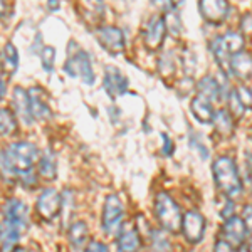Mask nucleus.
Returning <instances> with one entry per match:
<instances>
[{"label":"nucleus","instance_id":"nucleus-9","mask_svg":"<svg viewBox=\"0 0 252 252\" xmlns=\"http://www.w3.org/2000/svg\"><path fill=\"white\" fill-rule=\"evenodd\" d=\"M198 12L205 22L217 26L227 19L229 2L227 0H198Z\"/></svg>","mask_w":252,"mask_h":252},{"label":"nucleus","instance_id":"nucleus-26","mask_svg":"<svg viewBox=\"0 0 252 252\" xmlns=\"http://www.w3.org/2000/svg\"><path fill=\"white\" fill-rule=\"evenodd\" d=\"M163 15H165L163 20H165L166 32H168L172 37H180L182 32H184V26H182V19H180V15H178V12L173 9Z\"/></svg>","mask_w":252,"mask_h":252},{"label":"nucleus","instance_id":"nucleus-18","mask_svg":"<svg viewBox=\"0 0 252 252\" xmlns=\"http://www.w3.org/2000/svg\"><path fill=\"white\" fill-rule=\"evenodd\" d=\"M190 109H192V115L197 121L200 123H212L214 121V106L210 101L204 99V97H193L192 104H190Z\"/></svg>","mask_w":252,"mask_h":252},{"label":"nucleus","instance_id":"nucleus-6","mask_svg":"<svg viewBox=\"0 0 252 252\" xmlns=\"http://www.w3.org/2000/svg\"><path fill=\"white\" fill-rule=\"evenodd\" d=\"M121 223H123V204L118 198V195L111 193L104 200L101 225H103V230L108 235H113L120 230Z\"/></svg>","mask_w":252,"mask_h":252},{"label":"nucleus","instance_id":"nucleus-45","mask_svg":"<svg viewBox=\"0 0 252 252\" xmlns=\"http://www.w3.org/2000/svg\"><path fill=\"white\" fill-rule=\"evenodd\" d=\"M2 97H5V79L2 78Z\"/></svg>","mask_w":252,"mask_h":252},{"label":"nucleus","instance_id":"nucleus-2","mask_svg":"<svg viewBox=\"0 0 252 252\" xmlns=\"http://www.w3.org/2000/svg\"><path fill=\"white\" fill-rule=\"evenodd\" d=\"M37 160V146L29 141H17L2 152V175L14 177L32 172V165Z\"/></svg>","mask_w":252,"mask_h":252},{"label":"nucleus","instance_id":"nucleus-1","mask_svg":"<svg viewBox=\"0 0 252 252\" xmlns=\"http://www.w3.org/2000/svg\"><path fill=\"white\" fill-rule=\"evenodd\" d=\"M29 223V212L24 202L10 198L2 209V251L12 252L15 244L22 237Z\"/></svg>","mask_w":252,"mask_h":252},{"label":"nucleus","instance_id":"nucleus-11","mask_svg":"<svg viewBox=\"0 0 252 252\" xmlns=\"http://www.w3.org/2000/svg\"><path fill=\"white\" fill-rule=\"evenodd\" d=\"M166 35V27H165V20L160 15H153L148 20L143 32V40L145 46L148 51H158L161 47Z\"/></svg>","mask_w":252,"mask_h":252},{"label":"nucleus","instance_id":"nucleus-35","mask_svg":"<svg viewBox=\"0 0 252 252\" xmlns=\"http://www.w3.org/2000/svg\"><path fill=\"white\" fill-rule=\"evenodd\" d=\"M152 3H153V7H157L160 12H163V14H166V12H170V10H173V3H172V0H152ZM177 10V9H175Z\"/></svg>","mask_w":252,"mask_h":252},{"label":"nucleus","instance_id":"nucleus-14","mask_svg":"<svg viewBox=\"0 0 252 252\" xmlns=\"http://www.w3.org/2000/svg\"><path fill=\"white\" fill-rule=\"evenodd\" d=\"M195 89H197V96L198 97H204V99L210 101H219L222 97V86L215 81V78L212 76H204L197 84H195Z\"/></svg>","mask_w":252,"mask_h":252},{"label":"nucleus","instance_id":"nucleus-31","mask_svg":"<svg viewBox=\"0 0 252 252\" xmlns=\"http://www.w3.org/2000/svg\"><path fill=\"white\" fill-rule=\"evenodd\" d=\"M39 56H40V63H42L44 71H46V72H52V71H54V59H56L54 47L44 46Z\"/></svg>","mask_w":252,"mask_h":252},{"label":"nucleus","instance_id":"nucleus-28","mask_svg":"<svg viewBox=\"0 0 252 252\" xmlns=\"http://www.w3.org/2000/svg\"><path fill=\"white\" fill-rule=\"evenodd\" d=\"M150 246L152 252H170V241L161 230H152L150 232Z\"/></svg>","mask_w":252,"mask_h":252},{"label":"nucleus","instance_id":"nucleus-37","mask_svg":"<svg viewBox=\"0 0 252 252\" xmlns=\"http://www.w3.org/2000/svg\"><path fill=\"white\" fill-rule=\"evenodd\" d=\"M214 252H235V249H234V246L230 242H227V241H223V239H220V241L215 242Z\"/></svg>","mask_w":252,"mask_h":252},{"label":"nucleus","instance_id":"nucleus-48","mask_svg":"<svg viewBox=\"0 0 252 252\" xmlns=\"http://www.w3.org/2000/svg\"><path fill=\"white\" fill-rule=\"evenodd\" d=\"M247 108L252 109V88H251V101H249V106H247Z\"/></svg>","mask_w":252,"mask_h":252},{"label":"nucleus","instance_id":"nucleus-44","mask_svg":"<svg viewBox=\"0 0 252 252\" xmlns=\"http://www.w3.org/2000/svg\"><path fill=\"white\" fill-rule=\"evenodd\" d=\"M172 3H173V9H178L184 3V0H172Z\"/></svg>","mask_w":252,"mask_h":252},{"label":"nucleus","instance_id":"nucleus-33","mask_svg":"<svg viewBox=\"0 0 252 252\" xmlns=\"http://www.w3.org/2000/svg\"><path fill=\"white\" fill-rule=\"evenodd\" d=\"M242 219L246 222V227H247V234H249V249L252 252V205H246L242 210Z\"/></svg>","mask_w":252,"mask_h":252},{"label":"nucleus","instance_id":"nucleus-19","mask_svg":"<svg viewBox=\"0 0 252 252\" xmlns=\"http://www.w3.org/2000/svg\"><path fill=\"white\" fill-rule=\"evenodd\" d=\"M40 93H42V89H39V88H34L29 91L31 113H32V118H34V120L44 121V120H47V118H51V109H49L46 101L39 96Z\"/></svg>","mask_w":252,"mask_h":252},{"label":"nucleus","instance_id":"nucleus-34","mask_svg":"<svg viewBox=\"0 0 252 252\" xmlns=\"http://www.w3.org/2000/svg\"><path fill=\"white\" fill-rule=\"evenodd\" d=\"M190 145H192L193 148L197 150L198 153H200V157H202V158H207V153H209V152H207L205 145L202 143V141L198 140V136H197V135H193V133H190Z\"/></svg>","mask_w":252,"mask_h":252},{"label":"nucleus","instance_id":"nucleus-8","mask_svg":"<svg viewBox=\"0 0 252 252\" xmlns=\"http://www.w3.org/2000/svg\"><path fill=\"white\" fill-rule=\"evenodd\" d=\"M96 37L109 54L116 56L125 51V34L115 26H103L96 31Z\"/></svg>","mask_w":252,"mask_h":252},{"label":"nucleus","instance_id":"nucleus-24","mask_svg":"<svg viewBox=\"0 0 252 252\" xmlns=\"http://www.w3.org/2000/svg\"><path fill=\"white\" fill-rule=\"evenodd\" d=\"M39 173L40 177H44L46 180H56L58 177V163H56V157L51 150L42 153L39 160Z\"/></svg>","mask_w":252,"mask_h":252},{"label":"nucleus","instance_id":"nucleus-4","mask_svg":"<svg viewBox=\"0 0 252 252\" xmlns=\"http://www.w3.org/2000/svg\"><path fill=\"white\" fill-rule=\"evenodd\" d=\"M153 212H155L157 220L163 227L166 232L177 234L182 230V212L175 200L166 192H158L155 195V202H153Z\"/></svg>","mask_w":252,"mask_h":252},{"label":"nucleus","instance_id":"nucleus-46","mask_svg":"<svg viewBox=\"0 0 252 252\" xmlns=\"http://www.w3.org/2000/svg\"><path fill=\"white\" fill-rule=\"evenodd\" d=\"M12 252H29V251H27V249H24V247H15V249L12 251Z\"/></svg>","mask_w":252,"mask_h":252},{"label":"nucleus","instance_id":"nucleus-27","mask_svg":"<svg viewBox=\"0 0 252 252\" xmlns=\"http://www.w3.org/2000/svg\"><path fill=\"white\" fill-rule=\"evenodd\" d=\"M17 129V121H15V116L10 109L3 108L0 111V131H2V136H10L15 133Z\"/></svg>","mask_w":252,"mask_h":252},{"label":"nucleus","instance_id":"nucleus-12","mask_svg":"<svg viewBox=\"0 0 252 252\" xmlns=\"http://www.w3.org/2000/svg\"><path fill=\"white\" fill-rule=\"evenodd\" d=\"M205 219L198 212H187L182 220V234L190 244H198L204 239Z\"/></svg>","mask_w":252,"mask_h":252},{"label":"nucleus","instance_id":"nucleus-7","mask_svg":"<svg viewBox=\"0 0 252 252\" xmlns=\"http://www.w3.org/2000/svg\"><path fill=\"white\" fill-rule=\"evenodd\" d=\"M61 209H63V197L54 189H46L35 202V210L46 220H52L58 217Z\"/></svg>","mask_w":252,"mask_h":252},{"label":"nucleus","instance_id":"nucleus-10","mask_svg":"<svg viewBox=\"0 0 252 252\" xmlns=\"http://www.w3.org/2000/svg\"><path fill=\"white\" fill-rule=\"evenodd\" d=\"M220 235L223 241L230 242L234 247H242L244 241L249 234H247V227L244 219H239L237 215H232L227 220H223L220 227Z\"/></svg>","mask_w":252,"mask_h":252},{"label":"nucleus","instance_id":"nucleus-47","mask_svg":"<svg viewBox=\"0 0 252 252\" xmlns=\"http://www.w3.org/2000/svg\"><path fill=\"white\" fill-rule=\"evenodd\" d=\"M239 252H251V249H249V247H241Z\"/></svg>","mask_w":252,"mask_h":252},{"label":"nucleus","instance_id":"nucleus-23","mask_svg":"<svg viewBox=\"0 0 252 252\" xmlns=\"http://www.w3.org/2000/svg\"><path fill=\"white\" fill-rule=\"evenodd\" d=\"M219 40H220L222 47L225 49V52L229 56H235L239 52H242L244 49V35L239 34V32H225L223 35H219Z\"/></svg>","mask_w":252,"mask_h":252},{"label":"nucleus","instance_id":"nucleus-22","mask_svg":"<svg viewBox=\"0 0 252 252\" xmlns=\"http://www.w3.org/2000/svg\"><path fill=\"white\" fill-rule=\"evenodd\" d=\"M19 67V52L12 42H7L2 49V71L3 74H15Z\"/></svg>","mask_w":252,"mask_h":252},{"label":"nucleus","instance_id":"nucleus-36","mask_svg":"<svg viewBox=\"0 0 252 252\" xmlns=\"http://www.w3.org/2000/svg\"><path fill=\"white\" fill-rule=\"evenodd\" d=\"M84 252H109L108 247L104 246L103 242L99 241H91L86 246V249H84Z\"/></svg>","mask_w":252,"mask_h":252},{"label":"nucleus","instance_id":"nucleus-20","mask_svg":"<svg viewBox=\"0 0 252 252\" xmlns=\"http://www.w3.org/2000/svg\"><path fill=\"white\" fill-rule=\"evenodd\" d=\"M214 126H215V131L219 133L223 138H229L234 135V116L230 115L227 109H217L214 115Z\"/></svg>","mask_w":252,"mask_h":252},{"label":"nucleus","instance_id":"nucleus-16","mask_svg":"<svg viewBox=\"0 0 252 252\" xmlns=\"http://www.w3.org/2000/svg\"><path fill=\"white\" fill-rule=\"evenodd\" d=\"M14 108L20 116V120L24 123H32L34 118L31 113V99H29V91H26L24 88H15L14 89Z\"/></svg>","mask_w":252,"mask_h":252},{"label":"nucleus","instance_id":"nucleus-17","mask_svg":"<svg viewBox=\"0 0 252 252\" xmlns=\"http://www.w3.org/2000/svg\"><path fill=\"white\" fill-rule=\"evenodd\" d=\"M140 246H141V242H140L138 230L125 227V229L118 234V239H116L118 252H138L140 251Z\"/></svg>","mask_w":252,"mask_h":252},{"label":"nucleus","instance_id":"nucleus-5","mask_svg":"<svg viewBox=\"0 0 252 252\" xmlns=\"http://www.w3.org/2000/svg\"><path fill=\"white\" fill-rule=\"evenodd\" d=\"M74 44V54L69 52V59L64 64V71L67 72L71 78H81L84 81V84L91 86L94 83V71H93L91 58L86 51L78 47V44Z\"/></svg>","mask_w":252,"mask_h":252},{"label":"nucleus","instance_id":"nucleus-30","mask_svg":"<svg viewBox=\"0 0 252 252\" xmlns=\"http://www.w3.org/2000/svg\"><path fill=\"white\" fill-rule=\"evenodd\" d=\"M227 104H229V113L234 116V120H239V118H242L244 115V103L241 101V97H239L237 91L232 89V91H229V94H227Z\"/></svg>","mask_w":252,"mask_h":252},{"label":"nucleus","instance_id":"nucleus-42","mask_svg":"<svg viewBox=\"0 0 252 252\" xmlns=\"http://www.w3.org/2000/svg\"><path fill=\"white\" fill-rule=\"evenodd\" d=\"M47 7H49V10L56 12L61 9V2L59 0H47Z\"/></svg>","mask_w":252,"mask_h":252},{"label":"nucleus","instance_id":"nucleus-40","mask_svg":"<svg viewBox=\"0 0 252 252\" xmlns=\"http://www.w3.org/2000/svg\"><path fill=\"white\" fill-rule=\"evenodd\" d=\"M20 182L26 187H35V184H37V182H35V175H32V172L20 175Z\"/></svg>","mask_w":252,"mask_h":252},{"label":"nucleus","instance_id":"nucleus-25","mask_svg":"<svg viewBox=\"0 0 252 252\" xmlns=\"http://www.w3.org/2000/svg\"><path fill=\"white\" fill-rule=\"evenodd\" d=\"M88 225L84 223L83 220L79 222H74L71 227H69V232H67V237H69V242L74 249H81V247L86 246V241H88Z\"/></svg>","mask_w":252,"mask_h":252},{"label":"nucleus","instance_id":"nucleus-43","mask_svg":"<svg viewBox=\"0 0 252 252\" xmlns=\"http://www.w3.org/2000/svg\"><path fill=\"white\" fill-rule=\"evenodd\" d=\"M246 160H247V166H249V170L252 172V155H249V153H247Z\"/></svg>","mask_w":252,"mask_h":252},{"label":"nucleus","instance_id":"nucleus-29","mask_svg":"<svg viewBox=\"0 0 252 252\" xmlns=\"http://www.w3.org/2000/svg\"><path fill=\"white\" fill-rule=\"evenodd\" d=\"M177 64H175V58L172 52H165L161 54V58L158 59V72H160L161 78H172Z\"/></svg>","mask_w":252,"mask_h":252},{"label":"nucleus","instance_id":"nucleus-39","mask_svg":"<svg viewBox=\"0 0 252 252\" xmlns=\"http://www.w3.org/2000/svg\"><path fill=\"white\" fill-rule=\"evenodd\" d=\"M241 31L246 34H252V14H244L241 20Z\"/></svg>","mask_w":252,"mask_h":252},{"label":"nucleus","instance_id":"nucleus-41","mask_svg":"<svg viewBox=\"0 0 252 252\" xmlns=\"http://www.w3.org/2000/svg\"><path fill=\"white\" fill-rule=\"evenodd\" d=\"M220 215H222V217H223V220H227V219H229V217H232V215H234L232 202H229V204H227V209L223 210V212H220Z\"/></svg>","mask_w":252,"mask_h":252},{"label":"nucleus","instance_id":"nucleus-32","mask_svg":"<svg viewBox=\"0 0 252 252\" xmlns=\"http://www.w3.org/2000/svg\"><path fill=\"white\" fill-rule=\"evenodd\" d=\"M180 63H182V67L185 69L187 76H192V72L195 71L197 67V58L190 49H184V52L180 54Z\"/></svg>","mask_w":252,"mask_h":252},{"label":"nucleus","instance_id":"nucleus-21","mask_svg":"<svg viewBox=\"0 0 252 252\" xmlns=\"http://www.w3.org/2000/svg\"><path fill=\"white\" fill-rule=\"evenodd\" d=\"M79 10L89 22H97L104 15L103 0H79Z\"/></svg>","mask_w":252,"mask_h":252},{"label":"nucleus","instance_id":"nucleus-38","mask_svg":"<svg viewBox=\"0 0 252 252\" xmlns=\"http://www.w3.org/2000/svg\"><path fill=\"white\" fill-rule=\"evenodd\" d=\"M161 140H163V148H161V152H163L165 157H170L173 153V143H172V140H170V136L166 135V133H161Z\"/></svg>","mask_w":252,"mask_h":252},{"label":"nucleus","instance_id":"nucleus-3","mask_svg":"<svg viewBox=\"0 0 252 252\" xmlns=\"http://www.w3.org/2000/svg\"><path fill=\"white\" fill-rule=\"evenodd\" d=\"M214 182L219 192L225 195L227 198L239 197L242 192V180L239 175L237 165L230 157H220L212 163Z\"/></svg>","mask_w":252,"mask_h":252},{"label":"nucleus","instance_id":"nucleus-15","mask_svg":"<svg viewBox=\"0 0 252 252\" xmlns=\"http://www.w3.org/2000/svg\"><path fill=\"white\" fill-rule=\"evenodd\" d=\"M230 72L239 79L252 78V56L249 52H239L230 59Z\"/></svg>","mask_w":252,"mask_h":252},{"label":"nucleus","instance_id":"nucleus-13","mask_svg":"<svg viewBox=\"0 0 252 252\" xmlns=\"http://www.w3.org/2000/svg\"><path fill=\"white\" fill-rule=\"evenodd\" d=\"M128 86H129V81L120 69L115 66H106V69H104L103 88L109 94V97H118L125 94L128 91Z\"/></svg>","mask_w":252,"mask_h":252}]
</instances>
